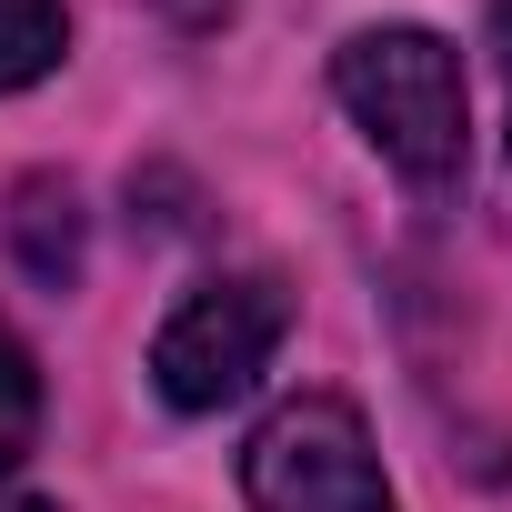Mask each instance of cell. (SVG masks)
<instances>
[{
  "label": "cell",
  "mask_w": 512,
  "mask_h": 512,
  "mask_svg": "<svg viewBox=\"0 0 512 512\" xmlns=\"http://www.w3.org/2000/svg\"><path fill=\"white\" fill-rule=\"evenodd\" d=\"M332 91H342V111L362 121V141H372L412 191H452V181H462L472 91H462V51H452L442 31H412V21L352 31L342 61H332Z\"/></svg>",
  "instance_id": "6da1fadb"
},
{
  "label": "cell",
  "mask_w": 512,
  "mask_h": 512,
  "mask_svg": "<svg viewBox=\"0 0 512 512\" xmlns=\"http://www.w3.org/2000/svg\"><path fill=\"white\" fill-rule=\"evenodd\" d=\"M282 332H292V292H282L272 272H221V282H201V292L161 322L151 382H161L171 412H221V402H241L251 382L272 372Z\"/></svg>",
  "instance_id": "7a4b0ae2"
},
{
  "label": "cell",
  "mask_w": 512,
  "mask_h": 512,
  "mask_svg": "<svg viewBox=\"0 0 512 512\" xmlns=\"http://www.w3.org/2000/svg\"><path fill=\"white\" fill-rule=\"evenodd\" d=\"M241 482H251V512H392L382 452H372L362 412L332 392H302L251 432Z\"/></svg>",
  "instance_id": "3957f363"
},
{
  "label": "cell",
  "mask_w": 512,
  "mask_h": 512,
  "mask_svg": "<svg viewBox=\"0 0 512 512\" xmlns=\"http://www.w3.org/2000/svg\"><path fill=\"white\" fill-rule=\"evenodd\" d=\"M11 251H21V272H31V282L61 292V282L81 272V191L51 181V171L21 181V191H11Z\"/></svg>",
  "instance_id": "277c9868"
},
{
  "label": "cell",
  "mask_w": 512,
  "mask_h": 512,
  "mask_svg": "<svg viewBox=\"0 0 512 512\" xmlns=\"http://www.w3.org/2000/svg\"><path fill=\"white\" fill-rule=\"evenodd\" d=\"M61 61V0H0V91H31Z\"/></svg>",
  "instance_id": "5b68a950"
},
{
  "label": "cell",
  "mask_w": 512,
  "mask_h": 512,
  "mask_svg": "<svg viewBox=\"0 0 512 512\" xmlns=\"http://www.w3.org/2000/svg\"><path fill=\"white\" fill-rule=\"evenodd\" d=\"M31 432H41V372H31V352L11 342V322H0V472L31 452Z\"/></svg>",
  "instance_id": "8992f818"
},
{
  "label": "cell",
  "mask_w": 512,
  "mask_h": 512,
  "mask_svg": "<svg viewBox=\"0 0 512 512\" xmlns=\"http://www.w3.org/2000/svg\"><path fill=\"white\" fill-rule=\"evenodd\" d=\"M492 31H502V71H512V0H492Z\"/></svg>",
  "instance_id": "52a82bcc"
},
{
  "label": "cell",
  "mask_w": 512,
  "mask_h": 512,
  "mask_svg": "<svg viewBox=\"0 0 512 512\" xmlns=\"http://www.w3.org/2000/svg\"><path fill=\"white\" fill-rule=\"evenodd\" d=\"M0 512H61V502H31V492H0Z\"/></svg>",
  "instance_id": "ba28073f"
}]
</instances>
